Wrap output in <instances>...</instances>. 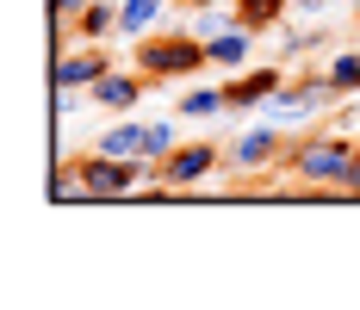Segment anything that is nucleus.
<instances>
[{
	"label": "nucleus",
	"instance_id": "nucleus-1",
	"mask_svg": "<svg viewBox=\"0 0 360 310\" xmlns=\"http://www.w3.org/2000/svg\"><path fill=\"white\" fill-rule=\"evenodd\" d=\"M131 69L143 81H186V75L212 69V50H205V37H193V32H149L131 50Z\"/></svg>",
	"mask_w": 360,
	"mask_h": 310
},
{
	"label": "nucleus",
	"instance_id": "nucleus-2",
	"mask_svg": "<svg viewBox=\"0 0 360 310\" xmlns=\"http://www.w3.org/2000/svg\"><path fill=\"white\" fill-rule=\"evenodd\" d=\"M354 149L360 143H348V137H298L286 149V174L298 186H311V193H342L348 168H354Z\"/></svg>",
	"mask_w": 360,
	"mask_h": 310
},
{
	"label": "nucleus",
	"instance_id": "nucleus-3",
	"mask_svg": "<svg viewBox=\"0 0 360 310\" xmlns=\"http://www.w3.org/2000/svg\"><path fill=\"white\" fill-rule=\"evenodd\" d=\"M75 174H81V186H87V199H131V193H143V186H162L149 155H106V149L81 155Z\"/></svg>",
	"mask_w": 360,
	"mask_h": 310
},
{
	"label": "nucleus",
	"instance_id": "nucleus-4",
	"mask_svg": "<svg viewBox=\"0 0 360 310\" xmlns=\"http://www.w3.org/2000/svg\"><path fill=\"white\" fill-rule=\"evenodd\" d=\"M224 162V149L217 143H174L162 162H155V180L168 186V193H193V186H205L212 168Z\"/></svg>",
	"mask_w": 360,
	"mask_h": 310
},
{
	"label": "nucleus",
	"instance_id": "nucleus-5",
	"mask_svg": "<svg viewBox=\"0 0 360 310\" xmlns=\"http://www.w3.org/2000/svg\"><path fill=\"white\" fill-rule=\"evenodd\" d=\"M286 155V143H280V124L267 118V124H249V131H236V143H230V168L236 174H267L274 162Z\"/></svg>",
	"mask_w": 360,
	"mask_h": 310
},
{
	"label": "nucleus",
	"instance_id": "nucleus-6",
	"mask_svg": "<svg viewBox=\"0 0 360 310\" xmlns=\"http://www.w3.org/2000/svg\"><path fill=\"white\" fill-rule=\"evenodd\" d=\"M335 100V81L329 75H304V81H286L274 100H267V118H311L317 105Z\"/></svg>",
	"mask_w": 360,
	"mask_h": 310
},
{
	"label": "nucleus",
	"instance_id": "nucleus-7",
	"mask_svg": "<svg viewBox=\"0 0 360 310\" xmlns=\"http://www.w3.org/2000/svg\"><path fill=\"white\" fill-rule=\"evenodd\" d=\"M280 87H286V69H249L236 81H224V100H230V112H255V105L274 100Z\"/></svg>",
	"mask_w": 360,
	"mask_h": 310
},
{
	"label": "nucleus",
	"instance_id": "nucleus-8",
	"mask_svg": "<svg viewBox=\"0 0 360 310\" xmlns=\"http://www.w3.org/2000/svg\"><path fill=\"white\" fill-rule=\"evenodd\" d=\"M94 100L106 105V112H131V105L143 100V75H124V69H106L94 87H87Z\"/></svg>",
	"mask_w": 360,
	"mask_h": 310
},
{
	"label": "nucleus",
	"instance_id": "nucleus-9",
	"mask_svg": "<svg viewBox=\"0 0 360 310\" xmlns=\"http://www.w3.org/2000/svg\"><path fill=\"white\" fill-rule=\"evenodd\" d=\"M56 87H75V93H81V87H94V81H100V75H106V56H100V50H69V56H56Z\"/></svg>",
	"mask_w": 360,
	"mask_h": 310
},
{
	"label": "nucleus",
	"instance_id": "nucleus-10",
	"mask_svg": "<svg viewBox=\"0 0 360 310\" xmlns=\"http://www.w3.org/2000/svg\"><path fill=\"white\" fill-rule=\"evenodd\" d=\"M249 44H255V32H243V25L230 19L217 37H205V50H212V69H243V63H249Z\"/></svg>",
	"mask_w": 360,
	"mask_h": 310
},
{
	"label": "nucleus",
	"instance_id": "nucleus-11",
	"mask_svg": "<svg viewBox=\"0 0 360 310\" xmlns=\"http://www.w3.org/2000/svg\"><path fill=\"white\" fill-rule=\"evenodd\" d=\"M230 13H236V25H243V32L261 37V32H280V19L292 13V0H236Z\"/></svg>",
	"mask_w": 360,
	"mask_h": 310
},
{
	"label": "nucleus",
	"instance_id": "nucleus-12",
	"mask_svg": "<svg viewBox=\"0 0 360 310\" xmlns=\"http://www.w3.org/2000/svg\"><path fill=\"white\" fill-rule=\"evenodd\" d=\"M100 149H106V155H149V124H137V118L106 124V131H100Z\"/></svg>",
	"mask_w": 360,
	"mask_h": 310
},
{
	"label": "nucleus",
	"instance_id": "nucleus-13",
	"mask_svg": "<svg viewBox=\"0 0 360 310\" xmlns=\"http://www.w3.org/2000/svg\"><path fill=\"white\" fill-rule=\"evenodd\" d=\"M162 19V0H118V32L124 37H149Z\"/></svg>",
	"mask_w": 360,
	"mask_h": 310
},
{
	"label": "nucleus",
	"instance_id": "nucleus-14",
	"mask_svg": "<svg viewBox=\"0 0 360 310\" xmlns=\"http://www.w3.org/2000/svg\"><path fill=\"white\" fill-rule=\"evenodd\" d=\"M75 32L87 37V44H100V37H112L118 32V0H94L81 19H75Z\"/></svg>",
	"mask_w": 360,
	"mask_h": 310
},
{
	"label": "nucleus",
	"instance_id": "nucleus-15",
	"mask_svg": "<svg viewBox=\"0 0 360 310\" xmlns=\"http://www.w3.org/2000/svg\"><path fill=\"white\" fill-rule=\"evenodd\" d=\"M174 112L180 118H212V112H230V100H224V87H193Z\"/></svg>",
	"mask_w": 360,
	"mask_h": 310
},
{
	"label": "nucleus",
	"instance_id": "nucleus-16",
	"mask_svg": "<svg viewBox=\"0 0 360 310\" xmlns=\"http://www.w3.org/2000/svg\"><path fill=\"white\" fill-rule=\"evenodd\" d=\"M323 75L335 81V93H360V50H342V56H335Z\"/></svg>",
	"mask_w": 360,
	"mask_h": 310
},
{
	"label": "nucleus",
	"instance_id": "nucleus-17",
	"mask_svg": "<svg viewBox=\"0 0 360 310\" xmlns=\"http://www.w3.org/2000/svg\"><path fill=\"white\" fill-rule=\"evenodd\" d=\"M174 118H180V112H174ZM174 118H155V124H149V162H162V155H168V149L180 143Z\"/></svg>",
	"mask_w": 360,
	"mask_h": 310
},
{
	"label": "nucleus",
	"instance_id": "nucleus-18",
	"mask_svg": "<svg viewBox=\"0 0 360 310\" xmlns=\"http://www.w3.org/2000/svg\"><path fill=\"white\" fill-rule=\"evenodd\" d=\"M230 19H236V13H230ZM230 19H224V13H212V6H199V19H193L186 32H193V37H217L224 25H230Z\"/></svg>",
	"mask_w": 360,
	"mask_h": 310
},
{
	"label": "nucleus",
	"instance_id": "nucleus-19",
	"mask_svg": "<svg viewBox=\"0 0 360 310\" xmlns=\"http://www.w3.org/2000/svg\"><path fill=\"white\" fill-rule=\"evenodd\" d=\"M87 6H94V0H50V25H75Z\"/></svg>",
	"mask_w": 360,
	"mask_h": 310
},
{
	"label": "nucleus",
	"instance_id": "nucleus-20",
	"mask_svg": "<svg viewBox=\"0 0 360 310\" xmlns=\"http://www.w3.org/2000/svg\"><path fill=\"white\" fill-rule=\"evenodd\" d=\"M311 44H317L311 32H280V50H286V56H298V50H311Z\"/></svg>",
	"mask_w": 360,
	"mask_h": 310
},
{
	"label": "nucleus",
	"instance_id": "nucleus-21",
	"mask_svg": "<svg viewBox=\"0 0 360 310\" xmlns=\"http://www.w3.org/2000/svg\"><path fill=\"white\" fill-rule=\"evenodd\" d=\"M348 199H360V149H354V168H348V186H342Z\"/></svg>",
	"mask_w": 360,
	"mask_h": 310
},
{
	"label": "nucleus",
	"instance_id": "nucleus-22",
	"mask_svg": "<svg viewBox=\"0 0 360 310\" xmlns=\"http://www.w3.org/2000/svg\"><path fill=\"white\" fill-rule=\"evenodd\" d=\"M329 0H298V13H323Z\"/></svg>",
	"mask_w": 360,
	"mask_h": 310
},
{
	"label": "nucleus",
	"instance_id": "nucleus-23",
	"mask_svg": "<svg viewBox=\"0 0 360 310\" xmlns=\"http://www.w3.org/2000/svg\"><path fill=\"white\" fill-rule=\"evenodd\" d=\"M186 6H224V0H186Z\"/></svg>",
	"mask_w": 360,
	"mask_h": 310
},
{
	"label": "nucleus",
	"instance_id": "nucleus-24",
	"mask_svg": "<svg viewBox=\"0 0 360 310\" xmlns=\"http://www.w3.org/2000/svg\"><path fill=\"white\" fill-rule=\"evenodd\" d=\"M224 6H236V0H224Z\"/></svg>",
	"mask_w": 360,
	"mask_h": 310
},
{
	"label": "nucleus",
	"instance_id": "nucleus-25",
	"mask_svg": "<svg viewBox=\"0 0 360 310\" xmlns=\"http://www.w3.org/2000/svg\"><path fill=\"white\" fill-rule=\"evenodd\" d=\"M354 6H360V0H354Z\"/></svg>",
	"mask_w": 360,
	"mask_h": 310
}]
</instances>
